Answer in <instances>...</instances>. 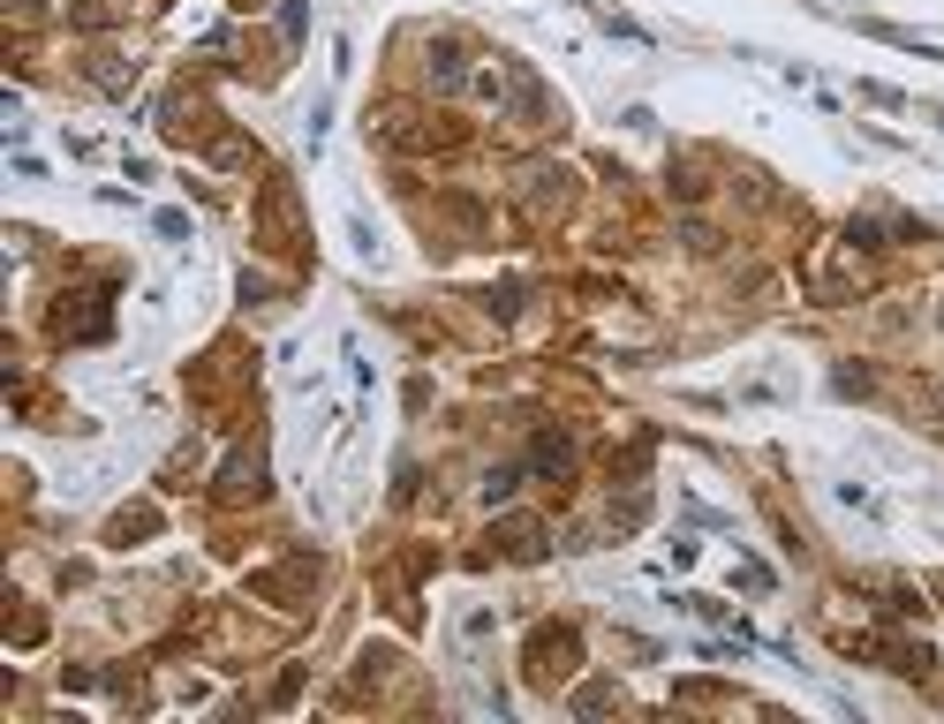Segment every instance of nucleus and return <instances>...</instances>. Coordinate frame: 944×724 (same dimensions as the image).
I'll return each mask as SVG.
<instances>
[{"label":"nucleus","mask_w":944,"mask_h":724,"mask_svg":"<svg viewBox=\"0 0 944 724\" xmlns=\"http://www.w3.org/2000/svg\"><path fill=\"white\" fill-rule=\"evenodd\" d=\"M499 106H506L514 122H552V91H544L521 61H506V99H499Z\"/></svg>","instance_id":"obj_1"},{"label":"nucleus","mask_w":944,"mask_h":724,"mask_svg":"<svg viewBox=\"0 0 944 724\" xmlns=\"http://www.w3.org/2000/svg\"><path fill=\"white\" fill-rule=\"evenodd\" d=\"M846 242H854V250H884V227H877V219H846Z\"/></svg>","instance_id":"obj_8"},{"label":"nucleus","mask_w":944,"mask_h":724,"mask_svg":"<svg viewBox=\"0 0 944 724\" xmlns=\"http://www.w3.org/2000/svg\"><path fill=\"white\" fill-rule=\"evenodd\" d=\"M733 581H741V588H771V567H764V559H741V574H733Z\"/></svg>","instance_id":"obj_13"},{"label":"nucleus","mask_w":944,"mask_h":724,"mask_svg":"<svg viewBox=\"0 0 944 724\" xmlns=\"http://www.w3.org/2000/svg\"><path fill=\"white\" fill-rule=\"evenodd\" d=\"M152 227L166 234V242H189V219H181V212H152Z\"/></svg>","instance_id":"obj_12"},{"label":"nucleus","mask_w":944,"mask_h":724,"mask_svg":"<svg viewBox=\"0 0 944 724\" xmlns=\"http://www.w3.org/2000/svg\"><path fill=\"white\" fill-rule=\"evenodd\" d=\"M280 30H288V38H303V30H311V8H303V0H288V8H280Z\"/></svg>","instance_id":"obj_10"},{"label":"nucleus","mask_w":944,"mask_h":724,"mask_svg":"<svg viewBox=\"0 0 944 724\" xmlns=\"http://www.w3.org/2000/svg\"><path fill=\"white\" fill-rule=\"evenodd\" d=\"M514 483H521V468H491V475H483V506H506Z\"/></svg>","instance_id":"obj_7"},{"label":"nucleus","mask_w":944,"mask_h":724,"mask_svg":"<svg viewBox=\"0 0 944 724\" xmlns=\"http://www.w3.org/2000/svg\"><path fill=\"white\" fill-rule=\"evenodd\" d=\"M129 76H137L129 61H91V84H99V91H129Z\"/></svg>","instance_id":"obj_6"},{"label":"nucleus","mask_w":944,"mask_h":724,"mask_svg":"<svg viewBox=\"0 0 944 724\" xmlns=\"http://www.w3.org/2000/svg\"><path fill=\"white\" fill-rule=\"evenodd\" d=\"M529 468H537V475H552V483H567V475H575V437H567V431H544L537 445H529Z\"/></svg>","instance_id":"obj_4"},{"label":"nucleus","mask_w":944,"mask_h":724,"mask_svg":"<svg viewBox=\"0 0 944 724\" xmlns=\"http://www.w3.org/2000/svg\"><path fill=\"white\" fill-rule=\"evenodd\" d=\"M491 544H499L506 559H521V567H529V559H544V529H537V521H499V529H491Z\"/></svg>","instance_id":"obj_5"},{"label":"nucleus","mask_w":944,"mask_h":724,"mask_svg":"<svg viewBox=\"0 0 944 724\" xmlns=\"http://www.w3.org/2000/svg\"><path fill=\"white\" fill-rule=\"evenodd\" d=\"M431 91L439 99H469L476 91V61L462 46H431Z\"/></svg>","instance_id":"obj_2"},{"label":"nucleus","mask_w":944,"mask_h":724,"mask_svg":"<svg viewBox=\"0 0 944 724\" xmlns=\"http://www.w3.org/2000/svg\"><path fill=\"white\" fill-rule=\"evenodd\" d=\"M250 491H265V453H257V445H242V453L219 468V498H250Z\"/></svg>","instance_id":"obj_3"},{"label":"nucleus","mask_w":944,"mask_h":724,"mask_svg":"<svg viewBox=\"0 0 944 724\" xmlns=\"http://www.w3.org/2000/svg\"><path fill=\"white\" fill-rule=\"evenodd\" d=\"M672 196H688V204H695V196H703V174H695V166H672Z\"/></svg>","instance_id":"obj_11"},{"label":"nucleus","mask_w":944,"mask_h":724,"mask_svg":"<svg viewBox=\"0 0 944 724\" xmlns=\"http://www.w3.org/2000/svg\"><path fill=\"white\" fill-rule=\"evenodd\" d=\"M159 529V513H122V521H114V544H122V536H152Z\"/></svg>","instance_id":"obj_9"},{"label":"nucleus","mask_w":944,"mask_h":724,"mask_svg":"<svg viewBox=\"0 0 944 724\" xmlns=\"http://www.w3.org/2000/svg\"><path fill=\"white\" fill-rule=\"evenodd\" d=\"M575 710H582V717H590V710H613V687H582V695H575Z\"/></svg>","instance_id":"obj_14"}]
</instances>
